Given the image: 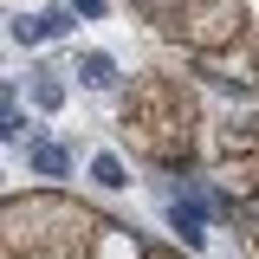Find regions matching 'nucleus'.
<instances>
[{"label": "nucleus", "mask_w": 259, "mask_h": 259, "mask_svg": "<svg viewBox=\"0 0 259 259\" xmlns=\"http://www.w3.org/2000/svg\"><path fill=\"white\" fill-rule=\"evenodd\" d=\"M84 84H91V91H104V84H110V59H104V52H91V59H84Z\"/></svg>", "instance_id": "nucleus-1"}, {"label": "nucleus", "mask_w": 259, "mask_h": 259, "mask_svg": "<svg viewBox=\"0 0 259 259\" xmlns=\"http://www.w3.org/2000/svg\"><path fill=\"white\" fill-rule=\"evenodd\" d=\"M97 182H104V188H123V168H117V156H97Z\"/></svg>", "instance_id": "nucleus-2"}, {"label": "nucleus", "mask_w": 259, "mask_h": 259, "mask_svg": "<svg viewBox=\"0 0 259 259\" xmlns=\"http://www.w3.org/2000/svg\"><path fill=\"white\" fill-rule=\"evenodd\" d=\"M32 162H39L46 175H59V168H65V156H59V149H32Z\"/></svg>", "instance_id": "nucleus-3"}, {"label": "nucleus", "mask_w": 259, "mask_h": 259, "mask_svg": "<svg viewBox=\"0 0 259 259\" xmlns=\"http://www.w3.org/2000/svg\"><path fill=\"white\" fill-rule=\"evenodd\" d=\"M71 7H84V13H104V0H71Z\"/></svg>", "instance_id": "nucleus-4"}]
</instances>
